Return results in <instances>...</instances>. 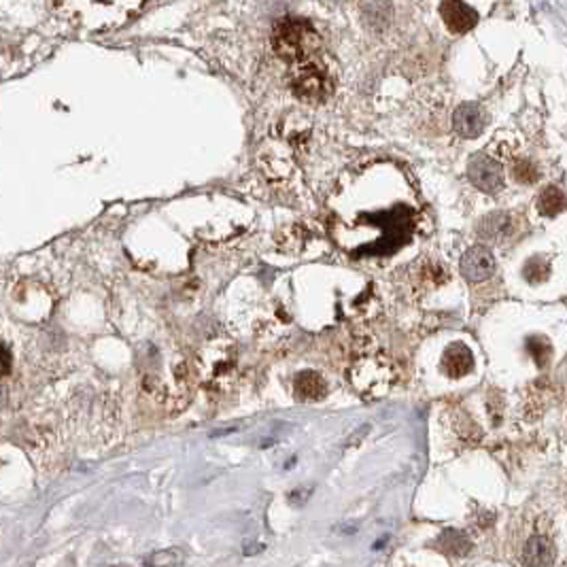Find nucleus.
Returning a JSON list of instances; mask_svg holds the SVG:
<instances>
[{"mask_svg":"<svg viewBox=\"0 0 567 567\" xmlns=\"http://www.w3.org/2000/svg\"><path fill=\"white\" fill-rule=\"evenodd\" d=\"M272 49L290 68L326 56L321 37L313 24L302 18H282L274 24Z\"/></svg>","mask_w":567,"mask_h":567,"instance_id":"f257e3e1","label":"nucleus"},{"mask_svg":"<svg viewBox=\"0 0 567 567\" xmlns=\"http://www.w3.org/2000/svg\"><path fill=\"white\" fill-rule=\"evenodd\" d=\"M200 383L213 393L227 391L238 376V347L227 336L208 338L193 357Z\"/></svg>","mask_w":567,"mask_h":567,"instance_id":"f03ea898","label":"nucleus"},{"mask_svg":"<svg viewBox=\"0 0 567 567\" xmlns=\"http://www.w3.org/2000/svg\"><path fill=\"white\" fill-rule=\"evenodd\" d=\"M395 381L398 368L383 351H362L349 366V383L366 400L385 398Z\"/></svg>","mask_w":567,"mask_h":567,"instance_id":"7ed1b4c3","label":"nucleus"},{"mask_svg":"<svg viewBox=\"0 0 567 567\" xmlns=\"http://www.w3.org/2000/svg\"><path fill=\"white\" fill-rule=\"evenodd\" d=\"M290 88L296 98L304 102H323L336 90V73L328 64L326 56L309 60L290 68Z\"/></svg>","mask_w":567,"mask_h":567,"instance_id":"20e7f679","label":"nucleus"},{"mask_svg":"<svg viewBox=\"0 0 567 567\" xmlns=\"http://www.w3.org/2000/svg\"><path fill=\"white\" fill-rule=\"evenodd\" d=\"M255 164L270 183H287L296 170V151L276 136L259 145Z\"/></svg>","mask_w":567,"mask_h":567,"instance_id":"39448f33","label":"nucleus"},{"mask_svg":"<svg viewBox=\"0 0 567 567\" xmlns=\"http://www.w3.org/2000/svg\"><path fill=\"white\" fill-rule=\"evenodd\" d=\"M71 7L77 11H71L64 5H58L56 9H66L73 18H81L79 24L90 30H109L121 26L134 9V5H113V3H85Z\"/></svg>","mask_w":567,"mask_h":567,"instance_id":"423d86ee","label":"nucleus"},{"mask_svg":"<svg viewBox=\"0 0 567 567\" xmlns=\"http://www.w3.org/2000/svg\"><path fill=\"white\" fill-rule=\"evenodd\" d=\"M470 181L484 193H495L503 187V170L497 160L487 153H476L467 164Z\"/></svg>","mask_w":567,"mask_h":567,"instance_id":"0eeeda50","label":"nucleus"},{"mask_svg":"<svg viewBox=\"0 0 567 567\" xmlns=\"http://www.w3.org/2000/svg\"><path fill=\"white\" fill-rule=\"evenodd\" d=\"M459 270H461L463 278H467L470 282H482V280L493 276L495 257H493L491 249H487L484 244H476L463 253V257L459 261Z\"/></svg>","mask_w":567,"mask_h":567,"instance_id":"6e6552de","label":"nucleus"},{"mask_svg":"<svg viewBox=\"0 0 567 567\" xmlns=\"http://www.w3.org/2000/svg\"><path fill=\"white\" fill-rule=\"evenodd\" d=\"M487 126V115L480 105L476 102H463L457 107L453 115V128L463 138H476L482 134Z\"/></svg>","mask_w":567,"mask_h":567,"instance_id":"1a4fd4ad","label":"nucleus"},{"mask_svg":"<svg viewBox=\"0 0 567 567\" xmlns=\"http://www.w3.org/2000/svg\"><path fill=\"white\" fill-rule=\"evenodd\" d=\"M440 16H442L444 24H446V28L453 35L470 32L478 22V13L470 5L459 3V0H448V3H442L440 5Z\"/></svg>","mask_w":567,"mask_h":567,"instance_id":"9d476101","label":"nucleus"},{"mask_svg":"<svg viewBox=\"0 0 567 567\" xmlns=\"http://www.w3.org/2000/svg\"><path fill=\"white\" fill-rule=\"evenodd\" d=\"M442 370L450 378H461L467 376L474 370V355L467 345L463 342H453L446 347L442 355Z\"/></svg>","mask_w":567,"mask_h":567,"instance_id":"9b49d317","label":"nucleus"},{"mask_svg":"<svg viewBox=\"0 0 567 567\" xmlns=\"http://www.w3.org/2000/svg\"><path fill=\"white\" fill-rule=\"evenodd\" d=\"M276 132H278L280 141H285L294 151H300L306 145V141L311 138V124L302 115L292 113L278 121Z\"/></svg>","mask_w":567,"mask_h":567,"instance_id":"f8f14e48","label":"nucleus"},{"mask_svg":"<svg viewBox=\"0 0 567 567\" xmlns=\"http://www.w3.org/2000/svg\"><path fill=\"white\" fill-rule=\"evenodd\" d=\"M554 556V544L546 535H531L523 548L525 567H552Z\"/></svg>","mask_w":567,"mask_h":567,"instance_id":"ddd939ff","label":"nucleus"},{"mask_svg":"<svg viewBox=\"0 0 567 567\" xmlns=\"http://www.w3.org/2000/svg\"><path fill=\"white\" fill-rule=\"evenodd\" d=\"M512 229H514V219L503 210L491 213L478 223V236L484 242H503L506 238L512 236Z\"/></svg>","mask_w":567,"mask_h":567,"instance_id":"4468645a","label":"nucleus"},{"mask_svg":"<svg viewBox=\"0 0 567 567\" xmlns=\"http://www.w3.org/2000/svg\"><path fill=\"white\" fill-rule=\"evenodd\" d=\"M294 393L302 402H317V400L326 398L328 383L319 372H313V370L298 372L294 378Z\"/></svg>","mask_w":567,"mask_h":567,"instance_id":"2eb2a0df","label":"nucleus"},{"mask_svg":"<svg viewBox=\"0 0 567 567\" xmlns=\"http://www.w3.org/2000/svg\"><path fill=\"white\" fill-rule=\"evenodd\" d=\"M448 278V272L446 268L436 261V259H423L417 263L414 268V280L419 290H434V287H440L442 282Z\"/></svg>","mask_w":567,"mask_h":567,"instance_id":"dca6fc26","label":"nucleus"},{"mask_svg":"<svg viewBox=\"0 0 567 567\" xmlns=\"http://www.w3.org/2000/svg\"><path fill=\"white\" fill-rule=\"evenodd\" d=\"M306 242H309V227H304L302 223L285 225L276 234V244L287 253H300L306 246Z\"/></svg>","mask_w":567,"mask_h":567,"instance_id":"f3484780","label":"nucleus"},{"mask_svg":"<svg viewBox=\"0 0 567 567\" xmlns=\"http://www.w3.org/2000/svg\"><path fill=\"white\" fill-rule=\"evenodd\" d=\"M565 206H567V198H565V193H563L559 187H554V185L546 187V189L539 193V198H537V208H539V213L546 215V217H556Z\"/></svg>","mask_w":567,"mask_h":567,"instance_id":"a211bd4d","label":"nucleus"},{"mask_svg":"<svg viewBox=\"0 0 567 567\" xmlns=\"http://www.w3.org/2000/svg\"><path fill=\"white\" fill-rule=\"evenodd\" d=\"M525 278L529 282H533V285H539V282L548 280L550 276V265L544 257H531L527 263H525V270H523Z\"/></svg>","mask_w":567,"mask_h":567,"instance_id":"6ab92c4d","label":"nucleus"},{"mask_svg":"<svg viewBox=\"0 0 567 567\" xmlns=\"http://www.w3.org/2000/svg\"><path fill=\"white\" fill-rule=\"evenodd\" d=\"M537 177H539V172L535 170V166H533L531 162H527V160H518V162L512 164V179H514L516 183L531 185V183L537 181Z\"/></svg>","mask_w":567,"mask_h":567,"instance_id":"aec40b11","label":"nucleus"},{"mask_svg":"<svg viewBox=\"0 0 567 567\" xmlns=\"http://www.w3.org/2000/svg\"><path fill=\"white\" fill-rule=\"evenodd\" d=\"M527 351L531 353L533 362L539 368H544L550 362V353L552 351H550V345L544 338H527Z\"/></svg>","mask_w":567,"mask_h":567,"instance_id":"412c9836","label":"nucleus"},{"mask_svg":"<svg viewBox=\"0 0 567 567\" xmlns=\"http://www.w3.org/2000/svg\"><path fill=\"white\" fill-rule=\"evenodd\" d=\"M147 567H168V565H179L181 563V554L177 550H166V552H157L153 554Z\"/></svg>","mask_w":567,"mask_h":567,"instance_id":"4be33fe9","label":"nucleus"},{"mask_svg":"<svg viewBox=\"0 0 567 567\" xmlns=\"http://www.w3.org/2000/svg\"><path fill=\"white\" fill-rule=\"evenodd\" d=\"M9 366H11V351L9 347H5V374H9Z\"/></svg>","mask_w":567,"mask_h":567,"instance_id":"5701e85b","label":"nucleus"}]
</instances>
